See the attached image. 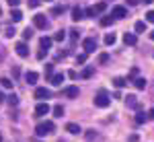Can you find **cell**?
Returning <instances> with one entry per match:
<instances>
[{
    "label": "cell",
    "mask_w": 154,
    "mask_h": 142,
    "mask_svg": "<svg viewBox=\"0 0 154 142\" xmlns=\"http://www.w3.org/2000/svg\"><path fill=\"white\" fill-rule=\"evenodd\" d=\"M54 130H56L54 121L45 119V121H39V124L35 126V136H37V138H41V136H48V134H51Z\"/></svg>",
    "instance_id": "1"
},
{
    "label": "cell",
    "mask_w": 154,
    "mask_h": 142,
    "mask_svg": "<svg viewBox=\"0 0 154 142\" xmlns=\"http://www.w3.org/2000/svg\"><path fill=\"white\" fill-rule=\"evenodd\" d=\"M109 103H111V99H109L107 91H99V93L95 95V105H97V107L105 109V107H109Z\"/></svg>",
    "instance_id": "2"
},
{
    "label": "cell",
    "mask_w": 154,
    "mask_h": 142,
    "mask_svg": "<svg viewBox=\"0 0 154 142\" xmlns=\"http://www.w3.org/2000/svg\"><path fill=\"white\" fill-rule=\"evenodd\" d=\"M49 109H51V107L48 105V101H41V103H37V107H35V115L37 118H43V115L49 113Z\"/></svg>",
    "instance_id": "3"
},
{
    "label": "cell",
    "mask_w": 154,
    "mask_h": 142,
    "mask_svg": "<svg viewBox=\"0 0 154 142\" xmlns=\"http://www.w3.org/2000/svg\"><path fill=\"white\" fill-rule=\"evenodd\" d=\"M82 47H84L86 54H93V52L97 49V39L95 37H86V39L82 41Z\"/></svg>",
    "instance_id": "4"
},
{
    "label": "cell",
    "mask_w": 154,
    "mask_h": 142,
    "mask_svg": "<svg viewBox=\"0 0 154 142\" xmlns=\"http://www.w3.org/2000/svg\"><path fill=\"white\" fill-rule=\"evenodd\" d=\"M33 25H35L37 29H48V19H45V14H35L33 17Z\"/></svg>",
    "instance_id": "5"
},
{
    "label": "cell",
    "mask_w": 154,
    "mask_h": 142,
    "mask_svg": "<svg viewBox=\"0 0 154 142\" xmlns=\"http://www.w3.org/2000/svg\"><path fill=\"white\" fill-rule=\"evenodd\" d=\"M111 17H113V19H125V17H128V8H125V6H113V11H111Z\"/></svg>",
    "instance_id": "6"
},
{
    "label": "cell",
    "mask_w": 154,
    "mask_h": 142,
    "mask_svg": "<svg viewBox=\"0 0 154 142\" xmlns=\"http://www.w3.org/2000/svg\"><path fill=\"white\" fill-rule=\"evenodd\" d=\"M49 97H51L49 89H45V87H37V89H35V99H39V101H45V99H49Z\"/></svg>",
    "instance_id": "7"
},
{
    "label": "cell",
    "mask_w": 154,
    "mask_h": 142,
    "mask_svg": "<svg viewBox=\"0 0 154 142\" xmlns=\"http://www.w3.org/2000/svg\"><path fill=\"white\" fill-rule=\"evenodd\" d=\"M14 52H17V56H21V58H27L29 56V47L25 41H19L17 46H14Z\"/></svg>",
    "instance_id": "8"
},
{
    "label": "cell",
    "mask_w": 154,
    "mask_h": 142,
    "mask_svg": "<svg viewBox=\"0 0 154 142\" xmlns=\"http://www.w3.org/2000/svg\"><path fill=\"white\" fill-rule=\"evenodd\" d=\"M125 105L130 109H140V103H138V97L136 95H128L125 97Z\"/></svg>",
    "instance_id": "9"
},
{
    "label": "cell",
    "mask_w": 154,
    "mask_h": 142,
    "mask_svg": "<svg viewBox=\"0 0 154 142\" xmlns=\"http://www.w3.org/2000/svg\"><path fill=\"white\" fill-rule=\"evenodd\" d=\"M123 43H125V46H136V43H138V35H136V33H125V35H123Z\"/></svg>",
    "instance_id": "10"
},
{
    "label": "cell",
    "mask_w": 154,
    "mask_h": 142,
    "mask_svg": "<svg viewBox=\"0 0 154 142\" xmlns=\"http://www.w3.org/2000/svg\"><path fill=\"white\" fill-rule=\"evenodd\" d=\"M64 95H66L68 99H76V97H78V87H66V89H64Z\"/></svg>",
    "instance_id": "11"
},
{
    "label": "cell",
    "mask_w": 154,
    "mask_h": 142,
    "mask_svg": "<svg viewBox=\"0 0 154 142\" xmlns=\"http://www.w3.org/2000/svg\"><path fill=\"white\" fill-rule=\"evenodd\" d=\"M80 19H84V11L80 6H74L72 8V21H80Z\"/></svg>",
    "instance_id": "12"
},
{
    "label": "cell",
    "mask_w": 154,
    "mask_h": 142,
    "mask_svg": "<svg viewBox=\"0 0 154 142\" xmlns=\"http://www.w3.org/2000/svg\"><path fill=\"white\" fill-rule=\"evenodd\" d=\"M25 80H27V83L29 84H35L37 80H39V74H37V72H27V74H25Z\"/></svg>",
    "instance_id": "13"
},
{
    "label": "cell",
    "mask_w": 154,
    "mask_h": 142,
    "mask_svg": "<svg viewBox=\"0 0 154 142\" xmlns=\"http://www.w3.org/2000/svg\"><path fill=\"white\" fill-rule=\"evenodd\" d=\"M51 43H54V37H41V39H39L41 49H49V47H51Z\"/></svg>",
    "instance_id": "14"
},
{
    "label": "cell",
    "mask_w": 154,
    "mask_h": 142,
    "mask_svg": "<svg viewBox=\"0 0 154 142\" xmlns=\"http://www.w3.org/2000/svg\"><path fill=\"white\" fill-rule=\"evenodd\" d=\"M134 87H136L138 91H144V89H146V78H142V76L134 78Z\"/></svg>",
    "instance_id": "15"
},
{
    "label": "cell",
    "mask_w": 154,
    "mask_h": 142,
    "mask_svg": "<svg viewBox=\"0 0 154 142\" xmlns=\"http://www.w3.org/2000/svg\"><path fill=\"white\" fill-rule=\"evenodd\" d=\"M66 132H70V134H78V132H82V130H80V126H78V124L70 121V124H66Z\"/></svg>",
    "instance_id": "16"
},
{
    "label": "cell",
    "mask_w": 154,
    "mask_h": 142,
    "mask_svg": "<svg viewBox=\"0 0 154 142\" xmlns=\"http://www.w3.org/2000/svg\"><path fill=\"white\" fill-rule=\"evenodd\" d=\"M64 78H66V74H62V72H60V74H54V78H51V84H54V87H60V84L64 83Z\"/></svg>",
    "instance_id": "17"
},
{
    "label": "cell",
    "mask_w": 154,
    "mask_h": 142,
    "mask_svg": "<svg viewBox=\"0 0 154 142\" xmlns=\"http://www.w3.org/2000/svg\"><path fill=\"white\" fill-rule=\"evenodd\" d=\"M93 74H95V68H93V66H86V68L80 72V76H82V78H91Z\"/></svg>",
    "instance_id": "18"
},
{
    "label": "cell",
    "mask_w": 154,
    "mask_h": 142,
    "mask_svg": "<svg viewBox=\"0 0 154 142\" xmlns=\"http://www.w3.org/2000/svg\"><path fill=\"white\" fill-rule=\"evenodd\" d=\"M146 119H148V113H144V111L138 109V113H136V124H144Z\"/></svg>",
    "instance_id": "19"
},
{
    "label": "cell",
    "mask_w": 154,
    "mask_h": 142,
    "mask_svg": "<svg viewBox=\"0 0 154 142\" xmlns=\"http://www.w3.org/2000/svg\"><path fill=\"white\" fill-rule=\"evenodd\" d=\"M11 17H12V23H19V21L23 19V12L19 11V8H14V11L11 12Z\"/></svg>",
    "instance_id": "20"
},
{
    "label": "cell",
    "mask_w": 154,
    "mask_h": 142,
    "mask_svg": "<svg viewBox=\"0 0 154 142\" xmlns=\"http://www.w3.org/2000/svg\"><path fill=\"white\" fill-rule=\"evenodd\" d=\"M113 84H115L117 89H123V87L128 84V80H125V78H121V76H117V78H113Z\"/></svg>",
    "instance_id": "21"
},
{
    "label": "cell",
    "mask_w": 154,
    "mask_h": 142,
    "mask_svg": "<svg viewBox=\"0 0 154 142\" xmlns=\"http://www.w3.org/2000/svg\"><path fill=\"white\" fill-rule=\"evenodd\" d=\"M115 39H117L115 33H107V35H105V43H107V46H113V43H115Z\"/></svg>",
    "instance_id": "22"
},
{
    "label": "cell",
    "mask_w": 154,
    "mask_h": 142,
    "mask_svg": "<svg viewBox=\"0 0 154 142\" xmlns=\"http://www.w3.org/2000/svg\"><path fill=\"white\" fill-rule=\"evenodd\" d=\"M146 31V21H138L136 23V33H144Z\"/></svg>",
    "instance_id": "23"
},
{
    "label": "cell",
    "mask_w": 154,
    "mask_h": 142,
    "mask_svg": "<svg viewBox=\"0 0 154 142\" xmlns=\"http://www.w3.org/2000/svg\"><path fill=\"white\" fill-rule=\"evenodd\" d=\"M64 39H66V31H64V29H60L58 33L54 35V41H64Z\"/></svg>",
    "instance_id": "24"
},
{
    "label": "cell",
    "mask_w": 154,
    "mask_h": 142,
    "mask_svg": "<svg viewBox=\"0 0 154 142\" xmlns=\"http://www.w3.org/2000/svg\"><path fill=\"white\" fill-rule=\"evenodd\" d=\"M45 76H48L49 80L54 78V64H48V66H45Z\"/></svg>",
    "instance_id": "25"
},
{
    "label": "cell",
    "mask_w": 154,
    "mask_h": 142,
    "mask_svg": "<svg viewBox=\"0 0 154 142\" xmlns=\"http://www.w3.org/2000/svg\"><path fill=\"white\" fill-rule=\"evenodd\" d=\"M0 84H2V87H4V89H12V80L11 78H0Z\"/></svg>",
    "instance_id": "26"
},
{
    "label": "cell",
    "mask_w": 154,
    "mask_h": 142,
    "mask_svg": "<svg viewBox=\"0 0 154 142\" xmlns=\"http://www.w3.org/2000/svg\"><path fill=\"white\" fill-rule=\"evenodd\" d=\"M54 115H56V118H62V115H64V107L56 105V107H54Z\"/></svg>",
    "instance_id": "27"
},
{
    "label": "cell",
    "mask_w": 154,
    "mask_h": 142,
    "mask_svg": "<svg viewBox=\"0 0 154 142\" xmlns=\"http://www.w3.org/2000/svg\"><path fill=\"white\" fill-rule=\"evenodd\" d=\"M105 8H107V2H99L95 6V11H97V14H101V12H105Z\"/></svg>",
    "instance_id": "28"
},
{
    "label": "cell",
    "mask_w": 154,
    "mask_h": 142,
    "mask_svg": "<svg viewBox=\"0 0 154 142\" xmlns=\"http://www.w3.org/2000/svg\"><path fill=\"white\" fill-rule=\"evenodd\" d=\"M111 23H113V17H103L101 19V27H109Z\"/></svg>",
    "instance_id": "29"
},
{
    "label": "cell",
    "mask_w": 154,
    "mask_h": 142,
    "mask_svg": "<svg viewBox=\"0 0 154 142\" xmlns=\"http://www.w3.org/2000/svg\"><path fill=\"white\" fill-rule=\"evenodd\" d=\"M97 11H95V6H88V8H84V17H95Z\"/></svg>",
    "instance_id": "30"
},
{
    "label": "cell",
    "mask_w": 154,
    "mask_h": 142,
    "mask_svg": "<svg viewBox=\"0 0 154 142\" xmlns=\"http://www.w3.org/2000/svg\"><path fill=\"white\" fill-rule=\"evenodd\" d=\"M64 11H66V6H64V4H62V6H54V8H51V14H62Z\"/></svg>",
    "instance_id": "31"
},
{
    "label": "cell",
    "mask_w": 154,
    "mask_h": 142,
    "mask_svg": "<svg viewBox=\"0 0 154 142\" xmlns=\"http://www.w3.org/2000/svg\"><path fill=\"white\" fill-rule=\"evenodd\" d=\"M68 33H70L72 41H78V39H80V33H78V31H76V29H72V31H68Z\"/></svg>",
    "instance_id": "32"
},
{
    "label": "cell",
    "mask_w": 154,
    "mask_h": 142,
    "mask_svg": "<svg viewBox=\"0 0 154 142\" xmlns=\"http://www.w3.org/2000/svg\"><path fill=\"white\" fill-rule=\"evenodd\" d=\"M31 37H33V29H29V27H27V29L23 31V39H31Z\"/></svg>",
    "instance_id": "33"
},
{
    "label": "cell",
    "mask_w": 154,
    "mask_h": 142,
    "mask_svg": "<svg viewBox=\"0 0 154 142\" xmlns=\"http://www.w3.org/2000/svg\"><path fill=\"white\" fill-rule=\"evenodd\" d=\"M86 56H88L86 52H84V54H78V56H76V62H78V64H84V62H86Z\"/></svg>",
    "instance_id": "34"
},
{
    "label": "cell",
    "mask_w": 154,
    "mask_h": 142,
    "mask_svg": "<svg viewBox=\"0 0 154 142\" xmlns=\"http://www.w3.org/2000/svg\"><path fill=\"white\" fill-rule=\"evenodd\" d=\"M146 23H154V11L146 12Z\"/></svg>",
    "instance_id": "35"
},
{
    "label": "cell",
    "mask_w": 154,
    "mask_h": 142,
    "mask_svg": "<svg viewBox=\"0 0 154 142\" xmlns=\"http://www.w3.org/2000/svg\"><path fill=\"white\" fill-rule=\"evenodd\" d=\"M6 99H8L11 105H17V103H19V97H17V95H11V97H6Z\"/></svg>",
    "instance_id": "36"
},
{
    "label": "cell",
    "mask_w": 154,
    "mask_h": 142,
    "mask_svg": "<svg viewBox=\"0 0 154 142\" xmlns=\"http://www.w3.org/2000/svg\"><path fill=\"white\" fill-rule=\"evenodd\" d=\"M45 56H48V49H39V52H37V58L39 60H43Z\"/></svg>",
    "instance_id": "37"
},
{
    "label": "cell",
    "mask_w": 154,
    "mask_h": 142,
    "mask_svg": "<svg viewBox=\"0 0 154 142\" xmlns=\"http://www.w3.org/2000/svg\"><path fill=\"white\" fill-rule=\"evenodd\" d=\"M39 4H41V0H29V6H31V8H37Z\"/></svg>",
    "instance_id": "38"
},
{
    "label": "cell",
    "mask_w": 154,
    "mask_h": 142,
    "mask_svg": "<svg viewBox=\"0 0 154 142\" xmlns=\"http://www.w3.org/2000/svg\"><path fill=\"white\" fill-rule=\"evenodd\" d=\"M19 74H21L19 66H12V76H14V78H19Z\"/></svg>",
    "instance_id": "39"
},
{
    "label": "cell",
    "mask_w": 154,
    "mask_h": 142,
    "mask_svg": "<svg viewBox=\"0 0 154 142\" xmlns=\"http://www.w3.org/2000/svg\"><path fill=\"white\" fill-rule=\"evenodd\" d=\"M107 60H109V56H107V54H101V56H99V62H101V64H105Z\"/></svg>",
    "instance_id": "40"
},
{
    "label": "cell",
    "mask_w": 154,
    "mask_h": 142,
    "mask_svg": "<svg viewBox=\"0 0 154 142\" xmlns=\"http://www.w3.org/2000/svg\"><path fill=\"white\" fill-rule=\"evenodd\" d=\"M97 134H95V130H88V134H86V140H93Z\"/></svg>",
    "instance_id": "41"
},
{
    "label": "cell",
    "mask_w": 154,
    "mask_h": 142,
    "mask_svg": "<svg viewBox=\"0 0 154 142\" xmlns=\"http://www.w3.org/2000/svg\"><path fill=\"white\" fill-rule=\"evenodd\" d=\"M14 33H17V31H14L12 27H8V29H6V37H12V35H14Z\"/></svg>",
    "instance_id": "42"
},
{
    "label": "cell",
    "mask_w": 154,
    "mask_h": 142,
    "mask_svg": "<svg viewBox=\"0 0 154 142\" xmlns=\"http://www.w3.org/2000/svg\"><path fill=\"white\" fill-rule=\"evenodd\" d=\"M6 2H8V4H11V6H14V8H17V6H19V2H21V0H6Z\"/></svg>",
    "instance_id": "43"
},
{
    "label": "cell",
    "mask_w": 154,
    "mask_h": 142,
    "mask_svg": "<svg viewBox=\"0 0 154 142\" xmlns=\"http://www.w3.org/2000/svg\"><path fill=\"white\" fill-rule=\"evenodd\" d=\"M130 76H131V78H138V68H131V72H130Z\"/></svg>",
    "instance_id": "44"
},
{
    "label": "cell",
    "mask_w": 154,
    "mask_h": 142,
    "mask_svg": "<svg viewBox=\"0 0 154 142\" xmlns=\"http://www.w3.org/2000/svg\"><path fill=\"white\" fill-rule=\"evenodd\" d=\"M4 56H6V49H4V47H0V62L4 60Z\"/></svg>",
    "instance_id": "45"
},
{
    "label": "cell",
    "mask_w": 154,
    "mask_h": 142,
    "mask_svg": "<svg viewBox=\"0 0 154 142\" xmlns=\"http://www.w3.org/2000/svg\"><path fill=\"white\" fill-rule=\"evenodd\" d=\"M138 140H140V138H138V134H131V136H130V142H138Z\"/></svg>",
    "instance_id": "46"
},
{
    "label": "cell",
    "mask_w": 154,
    "mask_h": 142,
    "mask_svg": "<svg viewBox=\"0 0 154 142\" xmlns=\"http://www.w3.org/2000/svg\"><path fill=\"white\" fill-rule=\"evenodd\" d=\"M148 119H154V107L150 109V111H148Z\"/></svg>",
    "instance_id": "47"
},
{
    "label": "cell",
    "mask_w": 154,
    "mask_h": 142,
    "mask_svg": "<svg viewBox=\"0 0 154 142\" xmlns=\"http://www.w3.org/2000/svg\"><path fill=\"white\" fill-rule=\"evenodd\" d=\"M138 2H140V0H128V4H130V6H136Z\"/></svg>",
    "instance_id": "48"
},
{
    "label": "cell",
    "mask_w": 154,
    "mask_h": 142,
    "mask_svg": "<svg viewBox=\"0 0 154 142\" xmlns=\"http://www.w3.org/2000/svg\"><path fill=\"white\" fill-rule=\"evenodd\" d=\"M4 99H6V97H4V95H2V91H0V103H2Z\"/></svg>",
    "instance_id": "49"
},
{
    "label": "cell",
    "mask_w": 154,
    "mask_h": 142,
    "mask_svg": "<svg viewBox=\"0 0 154 142\" xmlns=\"http://www.w3.org/2000/svg\"><path fill=\"white\" fill-rule=\"evenodd\" d=\"M144 2H146V4H152V2H154V0H144Z\"/></svg>",
    "instance_id": "50"
},
{
    "label": "cell",
    "mask_w": 154,
    "mask_h": 142,
    "mask_svg": "<svg viewBox=\"0 0 154 142\" xmlns=\"http://www.w3.org/2000/svg\"><path fill=\"white\" fill-rule=\"evenodd\" d=\"M33 142H41V140H39V138H37V136H35V138H33Z\"/></svg>",
    "instance_id": "51"
},
{
    "label": "cell",
    "mask_w": 154,
    "mask_h": 142,
    "mask_svg": "<svg viewBox=\"0 0 154 142\" xmlns=\"http://www.w3.org/2000/svg\"><path fill=\"white\" fill-rule=\"evenodd\" d=\"M150 39H152V41H154V31H152V33H150Z\"/></svg>",
    "instance_id": "52"
},
{
    "label": "cell",
    "mask_w": 154,
    "mask_h": 142,
    "mask_svg": "<svg viewBox=\"0 0 154 142\" xmlns=\"http://www.w3.org/2000/svg\"><path fill=\"white\" fill-rule=\"evenodd\" d=\"M0 142H2V134H0Z\"/></svg>",
    "instance_id": "53"
},
{
    "label": "cell",
    "mask_w": 154,
    "mask_h": 142,
    "mask_svg": "<svg viewBox=\"0 0 154 142\" xmlns=\"http://www.w3.org/2000/svg\"><path fill=\"white\" fill-rule=\"evenodd\" d=\"M152 97H154V89H152Z\"/></svg>",
    "instance_id": "54"
},
{
    "label": "cell",
    "mask_w": 154,
    "mask_h": 142,
    "mask_svg": "<svg viewBox=\"0 0 154 142\" xmlns=\"http://www.w3.org/2000/svg\"><path fill=\"white\" fill-rule=\"evenodd\" d=\"M45 2H51V0H45Z\"/></svg>",
    "instance_id": "55"
},
{
    "label": "cell",
    "mask_w": 154,
    "mask_h": 142,
    "mask_svg": "<svg viewBox=\"0 0 154 142\" xmlns=\"http://www.w3.org/2000/svg\"><path fill=\"white\" fill-rule=\"evenodd\" d=\"M0 14H2V8H0Z\"/></svg>",
    "instance_id": "56"
}]
</instances>
